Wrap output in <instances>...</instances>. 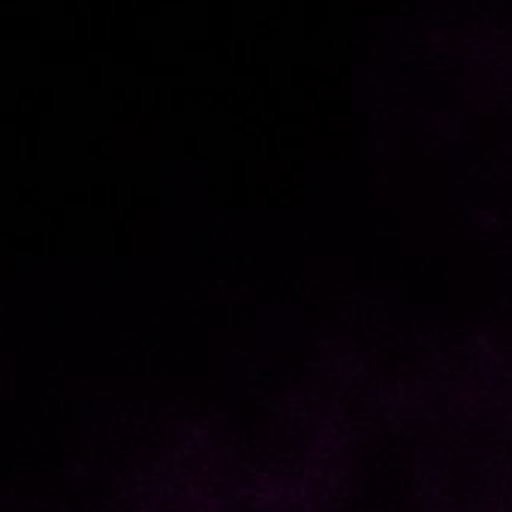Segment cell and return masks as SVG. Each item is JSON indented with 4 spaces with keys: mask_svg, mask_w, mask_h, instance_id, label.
<instances>
[{
    "mask_svg": "<svg viewBox=\"0 0 512 512\" xmlns=\"http://www.w3.org/2000/svg\"><path fill=\"white\" fill-rule=\"evenodd\" d=\"M314 512H440L416 398L371 401L317 452Z\"/></svg>",
    "mask_w": 512,
    "mask_h": 512,
    "instance_id": "6da1fadb",
    "label": "cell"
},
{
    "mask_svg": "<svg viewBox=\"0 0 512 512\" xmlns=\"http://www.w3.org/2000/svg\"><path fill=\"white\" fill-rule=\"evenodd\" d=\"M440 512H500L512 482V395L488 386L416 398Z\"/></svg>",
    "mask_w": 512,
    "mask_h": 512,
    "instance_id": "7a4b0ae2",
    "label": "cell"
},
{
    "mask_svg": "<svg viewBox=\"0 0 512 512\" xmlns=\"http://www.w3.org/2000/svg\"><path fill=\"white\" fill-rule=\"evenodd\" d=\"M187 512H296V506L256 488H232L229 494H217L193 503Z\"/></svg>",
    "mask_w": 512,
    "mask_h": 512,
    "instance_id": "3957f363",
    "label": "cell"
},
{
    "mask_svg": "<svg viewBox=\"0 0 512 512\" xmlns=\"http://www.w3.org/2000/svg\"><path fill=\"white\" fill-rule=\"evenodd\" d=\"M500 512H512V482H509V488H506V497H503V506H500Z\"/></svg>",
    "mask_w": 512,
    "mask_h": 512,
    "instance_id": "277c9868",
    "label": "cell"
}]
</instances>
